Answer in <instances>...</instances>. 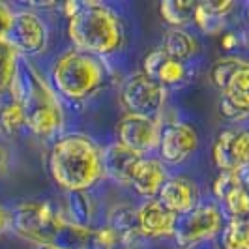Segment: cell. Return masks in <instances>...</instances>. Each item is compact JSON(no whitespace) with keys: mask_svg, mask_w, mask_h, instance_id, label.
Wrapping results in <instances>:
<instances>
[{"mask_svg":"<svg viewBox=\"0 0 249 249\" xmlns=\"http://www.w3.org/2000/svg\"><path fill=\"white\" fill-rule=\"evenodd\" d=\"M39 249H54V248H39Z\"/></svg>","mask_w":249,"mask_h":249,"instance_id":"37","label":"cell"},{"mask_svg":"<svg viewBox=\"0 0 249 249\" xmlns=\"http://www.w3.org/2000/svg\"><path fill=\"white\" fill-rule=\"evenodd\" d=\"M240 176H242V184H244V187L249 191V167H246L244 171H240Z\"/></svg>","mask_w":249,"mask_h":249,"instance_id":"34","label":"cell"},{"mask_svg":"<svg viewBox=\"0 0 249 249\" xmlns=\"http://www.w3.org/2000/svg\"><path fill=\"white\" fill-rule=\"evenodd\" d=\"M221 208L231 219L249 217V191L244 187V184L225 195L221 199Z\"/></svg>","mask_w":249,"mask_h":249,"instance_id":"26","label":"cell"},{"mask_svg":"<svg viewBox=\"0 0 249 249\" xmlns=\"http://www.w3.org/2000/svg\"><path fill=\"white\" fill-rule=\"evenodd\" d=\"M144 240L146 238L139 236V238H127V240H120V244L116 246V249H146L144 246Z\"/></svg>","mask_w":249,"mask_h":249,"instance_id":"31","label":"cell"},{"mask_svg":"<svg viewBox=\"0 0 249 249\" xmlns=\"http://www.w3.org/2000/svg\"><path fill=\"white\" fill-rule=\"evenodd\" d=\"M120 100L127 114L158 118L167 101V88L139 71L124 81L120 88Z\"/></svg>","mask_w":249,"mask_h":249,"instance_id":"7","label":"cell"},{"mask_svg":"<svg viewBox=\"0 0 249 249\" xmlns=\"http://www.w3.org/2000/svg\"><path fill=\"white\" fill-rule=\"evenodd\" d=\"M120 240H122L120 234L112 229L111 225H103L100 229H94L90 246L94 249H116Z\"/></svg>","mask_w":249,"mask_h":249,"instance_id":"29","label":"cell"},{"mask_svg":"<svg viewBox=\"0 0 249 249\" xmlns=\"http://www.w3.org/2000/svg\"><path fill=\"white\" fill-rule=\"evenodd\" d=\"M219 236L221 249H249V217L229 219Z\"/></svg>","mask_w":249,"mask_h":249,"instance_id":"24","label":"cell"},{"mask_svg":"<svg viewBox=\"0 0 249 249\" xmlns=\"http://www.w3.org/2000/svg\"><path fill=\"white\" fill-rule=\"evenodd\" d=\"M23 125H26V118L19 101L12 100L0 107V131L4 135H15Z\"/></svg>","mask_w":249,"mask_h":249,"instance_id":"27","label":"cell"},{"mask_svg":"<svg viewBox=\"0 0 249 249\" xmlns=\"http://www.w3.org/2000/svg\"><path fill=\"white\" fill-rule=\"evenodd\" d=\"M221 98L249 116V66L240 70L221 92Z\"/></svg>","mask_w":249,"mask_h":249,"instance_id":"22","label":"cell"},{"mask_svg":"<svg viewBox=\"0 0 249 249\" xmlns=\"http://www.w3.org/2000/svg\"><path fill=\"white\" fill-rule=\"evenodd\" d=\"M199 146V135L193 125L186 122H171L163 127L160 141V158L167 165L184 163Z\"/></svg>","mask_w":249,"mask_h":249,"instance_id":"11","label":"cell"},{"mask_svg":"<svg viewBox=\"0 0 249 249\" xmlns=\"http://www.w3.org/2000/svg\"><path fill=\"white\" fill-rule=\"evenodd\" d=\"M234 2L232 0H206L197 2L193 23L199 26L204 34H221L227 25V15L232 12Z\"/></svg>","mask_w":249,"mask_h":249,"instance_id":"17","label":"cell"},{"mask_svg":"<svg viewBox=\"0 0 249 249\" xmlns=\"http://www.w3.org/2000/svg\"><path fill=\"white\" fill-rule=\"evenodd\" d=\"M238 186H242V176H240V173H234V171H219V175L215 176V180H213L212 191L213 195H215V199L221 202V199H223L225 195Z\"/></svg>","mask_w":249,"mask_h":249,"instance_id":"28","label":"cell"},{"mask_svg":"<svg viewBox=\"0 0 249 249\" xmlns=\"http://www.w3.org/2000/svg\"><path fill=\"white\" fill-rule=\"evenodd\" d=\"M12 100L25 111L26 127L37 137H54L64 127V109L54 88L43 79L37 68L21 60L12 85Z\"/></svg>","mask_w":249,"mask_h":249,"instance_id":"2","label":"cell"},{"mask_svg":"<svg viewBox=\"0 0 249 249\" xmlns=\"http://www.w3.org/2000/svg\"><path fill=\"white\" fill-rule=\"evenodd\" d=\"M107 225H111L112 229L120 234V238H124V240L142 236L141 229H139L137 210L131 208L129 204H116V206H112L109 215H107Z\"/></svg>","mask_w":249,"mask_h":249,"instance_id":"19","label":"cell"},{"mask_svg":"<svg viewBox=\"0 0 249 249\" xmlns=\"http://www.w3.org/2000/svg\"><path fill=\"white\" fill-rule=\"evenodd\" d=\"M246 15H248V23H249V4H248V8H246Z\"/></svg>","mask_w":249,"mask_h":249,"instance_id":"36","label":"cell"},{"mask_svg":"<svg viewBox=\"0 0 249 249\" xmlns=\"http://www.w3.org/2000/svg\"><path fill=\"white\" fill-rule=\"evenodd\" d=\"M212 160L219 171L240 173L249 167V129H223L212 146Z\"/></svg>","mask_w":249,"mask_h":249,"instance_id":"10","label":"cell"},{"mask_svg":"<svg viewBox=\"0 0 249 249\" xmlns=\"http://www.w3.org/2000/svg\"><path fill=\"white\" fill-rule=\"evenodd\" d=\"M169 180L167 169L161 160L156 158H141L133 175H131V186L141 197L152 199L154 195H160L161 187Z\"/></svg>","mask_w":249,"mask_h":249,"instance_id":"16","label":"cell"},{"mask_svg":"<svg viewBox=\"0 0 249 249\" xmlns=\"http://www.w3.org/2000/svg\"><path fill=\"white\" fill-rule=\"evenodd\" d=\"M66 221L68 217L45 200H26L12 212V227L17 236L37 248H54Z\"/></svg>","mask_w":249,"mask_h":249,"instance_id":"5","label":"cell"},{"mask_svg":"<svg viewBox=\"0 0 249 249\" xmlns=\"http://www.w3.org/2000/svg\"><path fill=\"white\" fill-rule=\"evenodd\" d=\"M142 156L124 146L122 142H112L103 148V176L116 184H131V175Z\"/></svg>","mask_w":249,"mask_h":249,"instance_id":"14","label":"cell"},{"mask_svg":"<svg viewBox=\"0 0 249 249\" xmlns=\"http://www.w3.org/2000/svg\"><path fill=\"white\" fill-rule=\"evenodd\" d=\"M49 173L68 193L88 191L103 176V150L85 133L62 135L49 152Z\"/></svg>","mask_w":249,"mask_h":249,"instance_id":"1","label":"cell"},{"mask_svg":"<svg viewBox=\"0 0 249 249\" xmlns=\"http://www.w3.org/2000/svg\"><path fill=\"white\" fill-rule=\"evenodd\" d=\"M107 70L98 56L70 49L62 53L51 70L53 88L70 103L90 100L105 83Z\"/></svg>","mask_w":249,"mask_h":249,"instance_id":"4","label":"cell"},{"mask_svg":"<svg viewBox=\"0 0 249 249\" xmlns=\"http://www.w3.org/2000/svg\"><path fill=\"white\" fill-rule=\"evenodd\" d=\"M225 227V213L213 202L197 204L191 212L178 215L175 229V244L180 249H191L199 244L210 242L221 234Z\"/></svg>","mask_w":249,"mask_h":249,"instance_id":"6","label":"cell"},{"mask_svg":"<svg viewBox=\"0 0 249 249\" xmlns=\"http://www.w3.org/2000/svg\"><path fill=\"white\" fill-rule=\"evenodd\" d=\"M197 2L191 0H163L160 4V15L171 28H184L193 23Z\"/></svg>","mask_w":249,"mask_h":249,"instance_id":"20","label":"cell"},{"mask_svg":"<svg viewBox=\"0 0 249 249\" xmlns=\"http://www.w3.org/2000/svg\"><path fill=\"white\" fill-rule=\"evenodd\" d=\"M13 13L12 8L4 2H0V41H6V37L10 34V28L13 23Z\"/></svg>","mask_w":249,"mask_h":249,"instance_id":"30","label":"cell"},{"mask_svg":"<svg viewBox=\"0 0 249 249\" xmlns=\"http://www.w3.org/2000/svg\"><path fill=\"white\" fill-rule=\"evenodd\" d=\"M10 227H12V213L8 212L6 206L0 204V236H2Z\"/></svg>","mask_w":249,"mask_h":249,"instance_id":"32","label":"cell"},{"mask_svg":"<svg viewBox=\"0 0 249 249\" xmlns=\"http://www.w3.org/2000/svg\"><path fill=\"white\" fill-rule=\"evenodd\" d=\"M160 202L176 215H184L199 204V189L184 176H173L161 187Z\"/></svg>","mask_w":249,"mask_h":249,"instance_id":"15","label":"cell"},{"mask_svg":"<svg viewBox=\"0 0 249 249\" xmlns=\"http://www.w3.org/2000/svg\"><path fill=\"white\" fill-rule=\"evenodd\" d=\"M49 30L45 21L34 10H21L13 13V23L6 41L17 51V54L34 56L47 47Z\"/></svg>","mask_w":249,"mask_h":249,"instance_id":"8","label":"cell"},{"mask_svg":"<svg viewBox=\"0 0 249 249\" xmlns=\"http://www.w3.org/2000/svg\"><path fill=\"white\" fill-rule=\"evenodd\" d=\"M238 43H240V39L234 32H227L223 34V39H221V45H223L225 51H232L234 47H238Z\"/></svg>","mask_w":249,"mask_h":249,"instance_id":"33","label":"cell"},{"mask_svg":"<svg viewBox=\"0 0 249 249\" xmlns=\"http://www.w3.org/2000/svg\"><path fill=\"white\" fill-rule=\"evenodd\" d=\"M142 73H146L150 79L160 83L161 87H176L182 85L189 75L186 62H180L173 56H169L161 47L150 51L142 60Z\"/></svg>","mask_w":249,"mask_h":249,"instance_id":"12","label":"cell"},{"mask_svg":"<svg viewBox=\"0 0 249 249\" xmlns=\"http://www.w3.org/2000/svg\"><path fill=\"white\" fill-rule=\"evenodd\" d=\"M249 66V60L242 56H223L219 60H215L210 68V81L219 92H223L225 87L231 83V79L244 68Z\"/></svg>","mask_w":249,"mask_h":249,"instance_id":"23","label":"cell"},{"mask_svg":"<svg viewBox=\"0 0 249 249\" xmlns=\"http://www.w3.org/2000/svg\"><path fill=\"white\" fill-rule=\"evenodd\" d=\"M66 210H68V219L75 225L92 229V219H94V200L87 191H77V193H68L66 199Z\"/></svg>","mask_w":249,"mask_h":249,"instance_id":"21","label":"cell"},{"mask_svg":"<svg viewBox=\"0 0 249 249\" xmlns=\"http://www.w3.org/2000/svg\"><path fill=\"white\" fill-rule=\"evenodd\" d=\"M4 148H0V167H4Z\"/></svg>","mask_w":249,"mask_h":249,"instance_id":"35","label":"cell"},{"mask_svg":"<svg viewBox=\"0 0 249 249\" xmlns=\"http://www.w3.org/2000/svg\"><path fill=\"white\" fill-rule=\"evenodd\" d=\"M161 49L169 56L187 64V60H191L199 53V41L191 32H187L184 28H169L163 37Z\"/></svg>","mask_w":249,"mask_h":249,"instance_id":"18","label":"cell"},{"mask_svg":"<svg viewBox=\"0 0 249 249\" xmlns=\"http://www.w3.org/2000/svg\"><path fill=\"white\" fill-rule=\"evenodd\" d=\"M68 36L77 51L92 56H107L122 47L124 26L107 4L85 0L79 12L68 19Z\"/></svg>","mask_w":249,"mask_h":249,"instance_id":"3","label":"cell"},{"mask_svg":"<svg viewBox=\"0 0 249 249\" xmlns=\"http://www.w3.org/2000/svg\"><path fill=\"white\" fill-rule=\"evenodd\" d=\"M161 122L152 116H139V114H127L116 125V137L118 142L137 152L139 156L150 154L160 148L161 141Z\"/></svg>","mask_w":249,"mask_h":249,"instance_id":"9","label":"cell"},{"mask_svg":"<svg viewBox=\"0 0 249 249\" xmlns=\"http://www.w3.org/2000/svg\"><path fill=\"white\" fill-rule=\"evenodd\" d=\"M19 54L8 41H0V94L12 90L19 68Z\"/></svg>","mask_w":249,"mask_h":249,"instance_id":"25","label":"cell"},{"mask_svg":"<svg viewBox=\"0 0 249 249\" xmlns=\"http://www.w3.org/2000/svg\"><path fill=\"white\" fill-rule=\"evenodd\" d=\"M137 219L144 238H163L175 234L178 215L165 208L160 199H148L137 208Z\"/></svg>","mask_w":249,"mask_h":249,"instance_id":"13","label":"cell"}]
</instances>
